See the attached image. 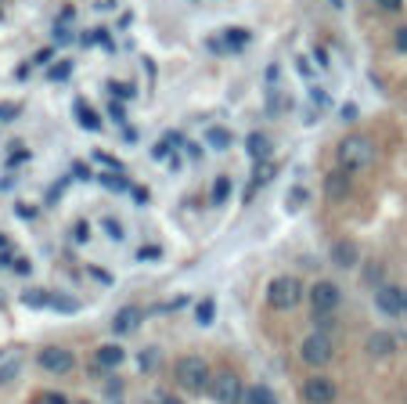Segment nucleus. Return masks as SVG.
Segmentation results:
<instances>
[{
	"label": "nucleus",
	"mask_w": 407,
	"mask_h": 404,
	"mask_svg": "<svg viewBox=\"0 0 407 404\" xmlns=\"http://www.w3.org/2000/svg\"><path fill=\"white\" fill-rule=\"evenodd\" d=\"M339 166L346 173H354V170H368L375 166V141L364 138V134H350V138H342L339 141Z\"/></svg>",
	"instance_id": "obj_1"
},
{
	"label": "nucleus",
	"mask_w": 407,
	"mask_h": 404,
	"mask_svg": "<svg viewBox=\"0 0 407 404\" xmlns=\"http://www.w3.org/2000/svg\"><path fill=\"white\" fill-rule=\"evenodd\" d=\"M173 375H177V386L188 390V393H206L209 383H213V372H209V365H206L199 354L181 358L177 368H173Z\"/></svg>",
	"instance_id": "obj_2"
},
{
	"label": "nucleus",
	"mask_w": 407,
	"mask_h": 404,
	"mask_svg": "<svg viewBox=\"0 0 407 404\" xmlns=\"http://www.w3.org/2000/svg\"><path fill=\"white\" fill-rule=\"evenodd\" d=\"M300 300H303V285H300V278H292V274H278V278L267 285V304H270L274 311H292Z\"/></svg>",
	"instance_id": "obj_3"
},
{
	"label": "nucleus",
	"mask_w": 407,
	"mask_h": 404,
	"mask_svg": "<svg viewBox=\"0 0 407 404\" xmlns=\"http://www.w3.org/2000/svg\"><path fill=\"white\" fill-rule=\"evenodd\" d=\"M209 397H213L216 404H242V400H245V386H242L238 372H231V368H220V372H213Z\"/></svg>",
	"instance_id": "obj_4"
},
{
	"label": "nucleus",
	"mask_w": 407,
	"mask_h": 404,
	"mask_svg": "<svg viewBox=\"0 0 407 404\" xmlns=\"http://www.w3.org/2000/svg\"><path fill=\"white\" fill-rule=\"evenodd\" d=\"M300 358H303V365H310V368H324V365L335 358L332 336H328V332H310V336L300 343Z\"/></svg>",
	"instance_id": "obj_5"
},
{
	"label": "nucleus",
	"mask_w": 407,
	"mask_h": 404,
	"mask_svg": "<svg viewBox=\"0 0 407 404\" xmlns=\"http://www.w3.org/2000/svg\"><path fill=\"white\" fill-rule=\"evenodd\" d=\"M36 365L51 375H69L76 368V354L65 351V346H43V351L36 354Z\"/></svg>",
	"instance_id": "obj_6"
},
{
	"label": "nucleus",
	"mask_w": 407,
	"mask_h": 404,
	"mask_svg": "<svg viewBox=\"0 0 407 404\" xmlns=\"http://www.w3.org/2000/svg\"><path fill=\"white\" fill-rule=\"evenodd\" d=\"M310 304H314V311H317V314H335V311H339V304H342V289H339L335 281L321 278V281H314V285H310Z\"/></svg>",
	"instance_id": "obj_7"
},
{
	"label": "nucleus",
	"mask_w": 407,
	"mask_h": 404,
	"mask_svg": "<svg viewBox=\"0 0 407 404\" xmlns=\"http://www.w3.org/2000/svg\"><path fill=\"white\" fill-rule=\"evenodd\" d=\"M300 397H303L307 404H332V400L339 397V386H335L332 379H324V375H310V379L300 386Z\"/></svg>",
	"instance_id": "obj_8"
},
{
	"label": "nucleus",
	"mask_w": 407,
	"mask_h": 404,
	"mask_svg": "<svg viewBox=\"0 0 407 404\" xmlns=\"http://www.w3.org/2000/svg\"><path fill=\"white\" fill-rule=\"evenodd\" d=\"M375 307L386 318H403V289L396 285H379L375 289Z\"/></svg>",
	"instance_id": "obj_9"
},
{
	"label": "nucleus",
	"mask_w": 407,
	"mask_h": 404,
	"mask_svg": "<svg viewBox=\"0 0 407 404\" xmlns=\"http://www.w3.org/2000/svg\"><path fill=\"white\" fill-rule=\"evenodd\" d=\"M364 351H368L375 361H386V358L396 354V336H393V332H371L368 343H364Z\"/></svg>",
	"instance_id": "obj_10"
},
{
	"label": "nucleus",
	"mask_w": 407,
	"mask_h": 404,
	"mask_svg": "<svg viewBox=\"0 0 407 404\" xmlns=\"http://www.w3.org/2000/svg\"><path fill=\"white\" fill-rule=\"evenodd\" d=\"M350 173H346V170H332L328 173V177H324V199L328 202H342L346 195H350Z\"/></svg>",
	"instance_id": "obj_11"
},
{
	"label": "nucleus",
	"mask_w": 407,
	"mask_h": 404,
	"mask_svg": "<svg viewBox=\"0 0 407 404\" xmlns=\"http://www.w3.org/2000/svg\"><path fill=\"white\" fill-rule=\"evenodd\" d=\"M141 321H144L141 307H123V311H115V318H112V332L115 336H130V332H137Z\"/></svg>",
	"instance_id": "obj_12"
},
{
	"label": "nucleus",
	"mask_w": 407,
	"mask_h": 404,
	"mask_svg": "<svg viewBox=\"0 0 407 404\" xmlns=\"http://www.w3.org/2000/svg\"><path fill=\"white\" fill-rule=\"evenodd\" d=\"M123 361H127V351H123L120 343H105V346H97V351H94V365L97 368H120Z\"/></svg>",
	"instance_id": "obj_13"
},
{
	"label": "nucleus",
	"mask_w": 407,
	"mask_h": 404,
	"mask_svg": "<svg viewBox=\"0 0 407 404\" xmlns=\"http://www.w3.org/2000/svg\"><path fill=\"white\" fill-rule=\"evenodd\" d=\"M332 264L335 267H357V246L354 242H346V239H339L335 246H332Z\"/></svg>",
	"instance_id": "obj_14"
},
{
	"label": "nucleus",
	"mask_w": 407,
	"mask_h": 404,
	"mask_svg": "<svg viewBox=\"0 0 407 404\" xmlns=\"http://www.w3.org/2000/svg\"><path fill=\"white\" fill-rule=\"evenodd\" d=\"M245 152H249V159H256V162H267L270 159V138L267 134H249L245 138Z\"/></svg>",
	"instance_id": "obj_15"
},
{
	"label": "nucleus",
	"mask_w": 407,
	"mask_h": 404,
	"mask_svg": "<svg viewBox=\"0 0 407 404\" xmlns=\"http://www.w3.org/2000/svg\"><path fill=\"white\" fill-rule=\"evenodd\" d=\"M73 108H76V123H80L83 130H90V134H97V130H101V115H97V112H94L83 98H80Z\"/></svg>",
	"instance_id": "obj_16"
},
{
	"label": "nucleus",
	"mask_w": 407,
	"mask_h": 404,
	"mask_svg": "<svg viewBox=\"0 0 407 404\" xmlns=\"http://www.w3.org/2000/svg\"><path fill=\"white\" fill-rule=\"evenodd\" d=\"M206 141H209V148L227 152V148H231V141H235V134L223 130V127H209V130H206Z\"/></svg>",
	"instance_id": "obj_17"
},
{
	"label": "nucleus",
	"mask_w": 407,
	"mask_h": 404,
	"mask_svg": "<svg viewBox=\"0 0 407 404\" xmlns=\"http://www.w3.org/2000/svg\"><path fill=\"white\" fill-rule=\"evenodd\" d=\"M220 40H223L227 54H238V51H242V47L249 43V33H242V29H227V33H223Z\"/></svg>",
	"instance_id": "obj_18"
},
{
	"label": "nucleus",
	"mask_w": 407,
	"mask_h": 404,
	"mask_svg": "<svg viewBox=\"0 0 407 404\" xmlns=\"http://www.w3.org/2000/svg\"><path fill=\"white\" fill-rule=\"evenodd\" d=\"M245 404H278V397L270 386H253V390H245Z\"/></svg>",
	"instance_id": "obj_19"
},
{
	"label": "nucleus",
	"mask_w": 407,
	"mask_h": 404,
	"mask_svg": "<svg viewBox=\"0 0 407 404\" xmlns=\"http://www.w3.org/2000/svg\"><path fill=\"white\" fill-rule=\"evenodd\" d=\"M69 76H73V62H69V58H65V62H58V66H51V69H47V80H51V83H65Z\"/></svg>",
	"instance_id": "obj_20"
},
{
	"label": "nucleus",
	"mask_w": 407,
	"mask_h": 404,
	"mask_svg": "<svg viewBox=\"0 0 407 404\" xmlns=\"http://www.w3.org/2000/svg\"><path fill=\"white\" fill-rule=\"evenodd\" d=\"M22 304H26V307H51V296L43 293V289H26Z\"/></svg>",
	"instance_id": "obj_21"
},
{
	"label": "nucleus",
	"mask_w": 407,
	"mask_h": 404,
	"mask_svg": "<svg viewBox=\"0 0 407 404\" xmlns=\"http://www.w3.org/2000/svg\"><path fill=\"white\" fill-rule=\"evenodd\" d=\"M51 307H54V311H62V314H76V311H80V300L58 293V296H51Z\"/></svg>",
	"instance_id": "obj_22"
},
{
	"label": "nucleus",
	"mask_w": 407,
	"mask_h": 404,
	"mask_svg": "<svg viewBox=\"0 0 407 404\" xmlns=\"http://www.w3.org/2000/svg\"><path fill=\"white\" fill-rule=\"evenodd\" d=\"M213 318H216V304H213V300H202V304L195 307V321H199V325H213Z\"/></svg>",
	"instance_id": "obj_23"
},
{
	"label": "nucleus",
	"mask_w": 407,
	"mask_h": 404,
	"mask_svg": "<svg viewBox=\"0 0 407 404\" xmlns=\"http://www.w3.org/2000/svg\"><path fill=\"white\" fill-rule=\"evenodd\" d=\"M108 120H112L115 127L127 130V105H123V101H108Z\"/></svg>",
	"instance_id": "obj_24"
},
{
	"label": "nucleus",
	"mask_w": 407,
	"mask_h": 404,
	"mask_svg": "<svg viewBox=\"0 0 407 404\" xmlns=\"http://www.w3.org/2000/svg\"><path fill=\"white\" fill-rule=\"evenodd\" d=\"M101 227H105V235H108L112 242H123V235H127V227H123L120 220H115V217H105V224H101Z\"/></svg>",
	"instance_id": "obj_25"
},
{
	"label": "nucleus",
	"mask_w": 407,
	"mask_h": 404,
	"mask_svg": "<svg viewBox=\"0 0 407 404\" xmlns=\"http://www.w3.org/2000/svg\"><path fill=\"white\" fill-rule=\"evenodd\" d=\"M108 94H112V101H115V98L130 101V98L137 94V87H134V83H108Z\"/></svg>",
	"instance_id": "obj_26"
},
{
	"label": "nucleus",
	"mask_w": 407,
	"mask_h": 404,
	"mask_svg": "<svg viewBox=\"0 0 407 404\" xmlns=\"http://www.w3.org/2000/svg\"><path fill=\"white\" fill-rule=\"evenodd\" d=\"M227 195H231V177L223 173V177H216V185H213V202L220 206V202H227Z\"/></svg>",
	"instance_id": "obj_27"
},
{
	"label": "nucleus",
	"mask_w": 407,
	"mask_h": 404,
	"mask_svg": "<svg viewBox=\"0 0 407 404\" xmlns=\"http://www.w3.org/2000/svg\"><path fill=\"white\" fill-rule=\"evenodd\" d=\"M101 185H105L108 192H127V188H130L123 173H105V177H101Z\"/></svg>",
	"instance_id": "obj_28"
},
{
	"label": "nucleus",
	"mask_w": 407,
	"mask_h": 404,
	"mask_svg": "<svg viewBox=\"0 0 407 404\" xmlns=\"http://www.w3.org/2000/svg\"><path fill=\"white\" fill-rule=\"evenodd\" d=\"M11 120H18V105L4 101V105H0V123H11Z\"/></svg>",
	"instance_id": "obj_29"
},
{
	"label": "nucleus",
	"mask_w": 407,
	"mask_h": 404,
	"mask_svg": "<svg viewBox=\"0 0 407 404\" xmlns=\"http://www.w3.org/2000/svg\"><path fill=\"white\" fill-rule=\"evenodd\" d=\"M137 260H141V264H144V260H162V249H159V246H141V249H137Z\"/></svg>",
	"instance_id": "obj_30"
},
{
	"label": "nucleus",
	"mask_w": 407,
	"mask_h": 404,
	"mask_svg": "<svg viewBox=\"0 0 407 404\" xmlns=\"http://www.w3.org/2000/svg\"><path fill=\"white\" fill-rule=\"evenodd\" d=\"M69 40H73V29H69L65 22H58V26H54V43H69Z\"/></svg>",
	"instance_id": "obj_31"
},
{
	"label": "nucleus",
	"mask_w": 407,
	"mask_h": 404,
	"mask_svg": "<svg viewBox=\"0 0 407 404\" xmlns=\"http://www.w3.org/2000/svg\"><path fill=\"white\" fill-rule=\"evenodd\" d=\"M332 321H335L332 314H317V311H314V332H328V328H332Z\"/></svg>",
	"instance_id": "obj_32"
},
{
	"label": "nucleus",
	"mask_w": 407,
	"mask_h": 404,
	"mask_svg": "<svg viewBox=\"0 0 407 404\" xmlns=\"http://www.w3.org/2000/svg\"><path fill=\"white\" fill-rule=\"evenodd\" d=\"M155 365H159V351H144L141 354V372H152Z\"/></svg>",
	"instance_id": "obj_33"
},
{
	"label": "nucleus",
	"mask_w": 407,
	"mask_h": 404,
	"mask_svg": "<svg viewBox=\"0 0 407 404\" xmlns=\"http://www.w3.org/2000/svg\"><path fill=\"white\" fill-rule=\"evenodd\" d=\"M18 375V361H8L4 368H0V386H4V383H11Z\"/></svg>",
	"instance_id": "obj_34"
},
{
	"label": "nucleus",
	"mask_w": 407,
	"mask_h": 404,
	"mask_svg": "<svg viewBox=\"0 0 407 404\" xmlns=\"http://www.w3.org/2000/svg\"><path fill=\"white\" fill-rule=\"evenodd\" d=\"M73 239H76V242H87V239H90V224H87V220H80V224H76Z\"/></svg>",
	"instance_id": "obj_35"
},
{
	"label": "nucleus",
	"mask_w": 407,
	"mask_h": 404,
	"mask_svg": "<svg viewBox=\"0 0 407 404\" xmlns=\"http://www.w3.org/2000/svg\"><path fill=\"white\" fill-rule=\"evenodd\" d=\"M303 202H307V188H292V195H288V206L296 209V206H303Z\"/></svg>",
	"instance_id": "obj_36"
},
{
	"label": "nucleus",
	"mask_w": 407,
	"mask_h": 404,
	"mask_svg": "<svg viewBox=\"0 0 407 404\" xmlns=\"http://www.w3.org/2000/svg\"><path fill=\"white\" fill-rule=\"evenodd\" d=\"M339 115H342V123H354V120H357V105H342Z\"/></svg>",
	"instance_id": "obj_37"
},
{
	"label": "nucleus",
	"mask_w": 407,
	"mask_h": 404,
	"mask_svg": "<svg viewBox=\"0 0 407 404\" xmlns=\"http://www.w3.org/2000/svg\"><path fill=\"white\" fill-rule=\"evenodd\" d=\"M393 40H396V51H403V54H407V26H400Z\"/></svg>",
	"instance_id": "obj_38"
},
{
	"label": "nucleus",
	"mask_w": 407,
	"mask_h": 404,
	"mask_svg": "<svg viewBox=\"0 0 407 404\" xmlns=\"http://www.w3.org/2000/svg\"><path fill=\"white\" fill-rule=\"evenodd\" d=\"M73 177H80V181H90V166L76 162V166H73Z\"/></svg>",
	"instance_id": "obj_39"
},
{
	"label": "nucleus",
	"mask_w": 407,
	"mask_h": 404,
	"mask_svg": "<svg viewBox=\"0 0 407 404\" xmlns=\"http://www.w3.org/2000/svg\"><path fill=\"white\" fill-rule=\"evenodd\" d=\"M54 58V47H43V51H36V66H47Z\"/></svg>",
	"instance_id": "obj_40"
},
{
	"label": "nucleus",
	"mask_w": 407,
	"mask_h": 404,
	"mask_svg": "<svg viewBox=\"0 0 407 404\" xmlns=\"http://www.w3.org/2000/svg\"><path fill=\"white\" fill-rule=\"evenodd\" d=\"M36 404H69V400H65V397H58V393H43Z\"/></svg>",
	"instance_id": "obj_41"
},
{
	"label": "nucleus",
	"mask_w": 407,
	"mask_h": 404,
	"mask_svg": "<svg viewBox=\"0 0 407 404\" xmlns=\"http://www.w3.org/2000/svg\"><path fill=\"white\" fill-rule=\"evenodd\" d=\"M62 188H65V185H54V188L47 192V206H54L58 199H62Z\"/></svg>",
	"instance_id": "obj_42"
},
{
	"label": "nucleus",
	"mask_w": 407,
	"mask_h": 404,
	"mask_svg": "<svg viewBox=\"0 0 407 404\" xmlns=\"http://www.w3.org/2000/svg\"><path fill=\"white\" fill-rule=\"evenodd\" d=\"M310 98H314V105H328V94L317 90V87H310Z\"/></svg>",
	"instance_id": "obj_43"
},
{
	"label": "nucleus",
	"mask_w": 407,
	"mask_h": 404,
	"mask_svg": "<svg viewBox=\"0 0 407 404\" xmlns=\"http://www.w3.org/2000/svg\"><path fill=\"white\" fill-rule=\"evenodd\" d=\"M15 213H18L22 220H33V213H36V209H33V206H22V202H18V206H15Z\"/></svg>",
	"instance_id": "obj_44"
},
{
	"label": "nucleus",
	"mask_w": 407,
	"mask_h": 404,
	"mask_svg": "<svg viewBox=\"0 0 407 404\" xmlns=\"http://www.w3.org/2000/svg\"><path fill=\"white\" fill-rule=\"evenodd\" d=\"M400 4H403V0H379V8H382V11H396Z\"/></svg>",
	"instance_id": "obj_45"
},
{
	"label": "nucleus",
	"mask_w": 407,
	"mask_h": 404,
	"mask_svg": "<svg viewBox=\"0 0 407 404\" xmlns=\"http://www.w3.org/2000/svg\"><path fill=\"white\" fill-rule=\"evenodd\" d=\"M134 202L144 206V202H148V188H134Z\"/></svg>",
	"instance_id": "obj_46"
},
{
	"label": "nucleus",
	"mask_w": 407,
	"mask_h": 404,
	"mask_svg": "<svg viewBox=\"0 0 407 404\" xmlns=\"http://www.w3.org/2000/svg\"><path fill=\"white\" fill-rule=\"evenodd\" d=\"M152 404H184V400H177V397H169V393H162V397H155Z\"/></svg>",
	"instance_id": "obj_47"
},
{
	"label": "nucleus",
	"mask_w": 407,
	"mask_h": 404,
	"mask_svg": "<svg viewBox=\"0 0 407 404\" xmlns=\"http://www.w3.org/2000/svg\"><path fill=\"white\" fill-rule=\"evenodd\" d=\"M15 271H18V274H29L33 267H29V260H15Z\"/></svg>",
	"instance_id": "obj_48"
},
{
	"label": "nucleus",
	"mask_w": 407,
	"mask_h": 404,
	"mask_svg": "<svg viewBox=\"0 0 407 404\" xmlns=\"http://www.w3.org/2000/svg\"><path fill=\"white\" fill-rule=\"evenodd\" d=\"M90 274H94V278H97V281H105V285H108V281H112V278H108V274H105V271H101V267H90Z\"/></svg>",
	"instance_id": "obj_49"
},
{
	"label": "nucleus",
	"mask_w": 407,
	"mask_h": 404,
	"mask_svg": "<svg viewBox=\"0 0 407 404\" xmlns=\"http://www.w3.org/2000/svg\"><path fill=\"white\" fill-rule=\"evenodd\" d=\"M403 314H407V289H403Z\"/></svg>",
	"instance_id": "obj_50"
},
{
	"label": "nucleus",
	"mask_w": 407,
	"mask_h": 404,
	"mask_svg": "<svg viewBox=\"0 0 407 404\" xmlns=\"http://www.w3.org/2000/svg\"><path fill=\"white\" fill-rule=\"evenodd\" d=\"M4 246H8V239H4V235H0V249H4Z\"/></svg>",
	"instance_id": "obj_51"
},
{
	"label": "nucleus",
	"mask_w": 407,
	"mask_h": 404,
	"mask_svg": "<svg viewBox=\"0 0 407 404\" xmlns=\"http://www.w3.org/2000/svg\"><path fill=\"white\" fill-rule=\"evenodd\" d=\"M332 8H342V0H332Z\"/></svg>",
	"instance_id": "obj_52"
}]
</instances>
